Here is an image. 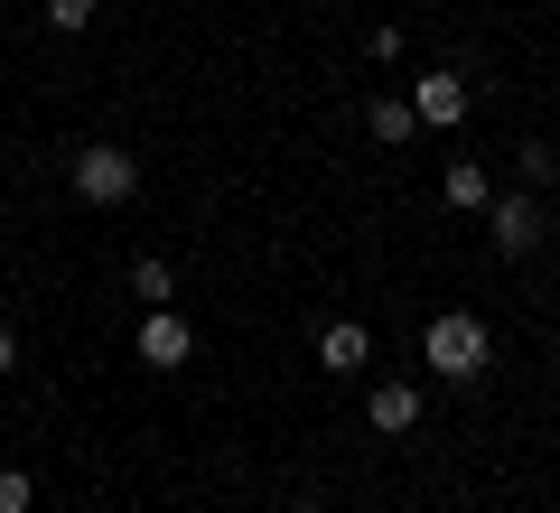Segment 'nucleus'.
Here are the masks:
<instances>
[{
	"instance_id": "15",
	"label": "nucleus",
	"mask_w": 560,
	"mask_h": 513,
	"mask_svg": "<svg viewBox=\"0 0 560 513\" xmlns=\"http://www.w3.org/2000/svg\"><path fill=\"white\" fill-rule=\"evenodd\" d=\"M84 513H94V504H84Z\"/></svg>"
},
{
	"instance_id": "7",
	"label": "nucleus",
	"mask_w": 560,
	"mask_h": 513,
	"mask_svg": "<svg viewBox=\"0 0 560 513\" xmlns=\"http://www.w3.org/2000/svg\"><path fill=\"white\" fill-rule=\"evenodd\" d=\"M318 364L327 374H364V364H374V336H364L355 317H327L318 327Z\"/></svg>"
},
{
	"instance_id": "11",
	"label": "nucleus",
	"mask_w": 560,
	"mask_h": 513,
	"mask_svg": "<svg viewBox=\"0 0 560 513\" xmlns=\"http://www.w3.org/2000/svg\"><path fill=\"white\" fill-rule=\"evenodd\" d=\"M38 10H47L57 38H84V28H94V0H38Z\"/></svg>"
},
{
	"instance_id": "4",
	"label": "nucleus",
	"mask_w": 560,
	"mask_h": 513,
	"mask_svg": "<svg viewBox=\"0 0 560 513\" xmlns=\"http://www.w3.org/2000/svg\"><path fill=\"white\" fill-rule=\"evenodd\" d=\"M131 346H140V364H150V374H187V364H197V327H187L178 308H150Z\"/></svg>"
},
{
	"instance_id": "5",
	"label": "nucleus",
	"mask_w": 560,
	"mask_h": 513,
	"mask_svg": "<svg viewBox=\"0 0 560 513\" xmlns=\"http://www.w3.org/2000/svg\"><path fill=\"white\" fill-rule=\"evenodd\" d=\"M411 113H420V131H458V121H467V75H420L411 84Z\"/></svg>"
},
{
	"instance_id": "12",
	"label": "nucleus",
	"mask_w": 560,
	"mask_h": 513,
	"mask_svg": "<svg viewBox=\"0 0 560 513\" xmlns=\"http://www.w3.org/2000/svg\"><path fill=\"white\" fill-rule=\"evenodd\" d=\"M0 513H38V476L28 467H0Z\"/></svg>"
},
{
	"instance_id": "3",
	"label": "nucleus",
	"mask_w": 560,
	"mask_h": 513,
	"mask_svg": "<svg viewBox=\"0 0 560 513\" xmlns=\"http://www.w3.org/2000/svg\"><path fill=\"white\" fill-rule=\"evenodd\" d=\"M477 224H486V243H495L504 261H533V253H541V206H533V187H495Z\"/></svg>"
},
{
	"instance_id": "6",
	"label": "nucleus",
	"mask_w": 560,
	"mask_h": 513,
	"mask_svg": "<svg viewBox=\"0 0 560 513\" xmlns=\"http://www.w3.org/2000/svg\"><path fill=\"white\" fill-rule=\"evenodd\" d=\"M420 411H430V401H420V383H374V393H364V420H374L383 439H411Z\"/></svg>"
},
{
	"instance_id": "13",
	"label": "nucleus",
	"mask_w": 560,
	"mask_h": 513,
	"mask_svg": "<svg viewBox=\"0 0 560 513\" xmlns=\"http://www.w3.org/2000/svg\"><path fill=\"white\" fill-rule=\"evenodd\" d=\"M20 374V327H10V317H0V383Z\"/></svg>"
},
{
	"instance_id": "2",
	"label": "nucleus",
	"mask_w": 560,
	"mask_h": 513,
	"mask_svg": "<svg viewBox=\"0 0 560 513\" xmlns=\"http://www.w3.org/2000/svg\"><path fill=\"white\" fill-rule=\"evenodd\" d=\"M66 178H75L84 206H131L140 197V150H121V140H84V150L66 159Z\"/></svg>"
},
{
	"instance_id": "14",
	"label": "nucleus",
	"mask_w": 560,
	"mask_h": 513,
	"mask_svg": "<svg viewBox=\"0 0 560 513\" xmlns=\"http://www.w3.org/2000/svg\"><path fill=\"white\" fill-rule=\"evenodd\" d=\"M290 513H327V504H290Z\"/></svg>"
},
{
	"instance_id": "9",
	"label": "nucleus",
	"mask_w": 560,
	"mask_h": 513,
	"mask_svg": "<svg viewBox=\"0 0 560 513\" xmlns=\"http://www.w3.org/2000/svg\"><path fill=\"white\" fill-rule=\"evenodd\" d=\"M364 131H374V140H393V150H401V140H420L411 94H374V103H364Z\"/></svg>"
},
{
	"instance_id": "10",
	"label": "nucleus",
	"mask_w": 560,
	"mask_h": 513,
	"mask_svg": "<svg viewBox=\"0 0 560 513\" xmlns=\"http://www.w3.org/2000/svg\"><path fill=\"white\" fill-rule=\"evenodd\" d=\"M131 299H150V308H178V271H168V253H140V261H131Z\"/></svg>"
},
{
	"instance_id": "1",
	"label": "nucleus",
	"mask_w": 560,
	"mask_h": 513,
	"mask_svg": "<svg viewBox=\"0 0 560 513\" xmlns=\"http://www.w3.org/2000/svg\"><path fill=\"white\" fill-rule=\"evenodd\" d=\"M420 364H430L440 383H458V393H467V383L495 374V327H486L477 308H440L430 327H420Z\"/></svg>"
},
{
	"instance_id": "8",
	"label": "nucleus",
	"mask_w": 560,
	"mask_h": 513,
	"mask_svg": "<svg viewBox=\"0 0 560 513\" xmlns=\"http://www.w3.org/2000/svg\"><path fill=\"white\" fill-rule=\"evenodd\" d=\"M440 197L458 206V215H486V197H495V178H486V159H448V168H440Z\"/></svg>"
}]
</instances>
